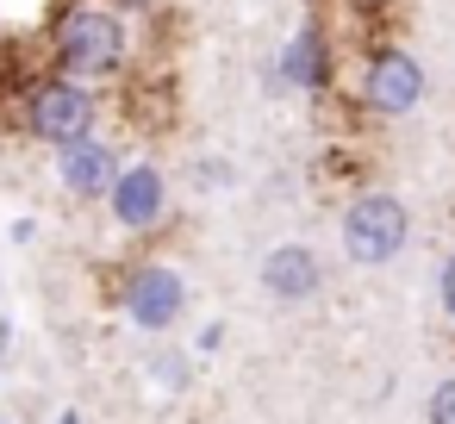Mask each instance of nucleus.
Wrapping results in <instances>:
<instances>
[{"instance_id": "3", "label": "nucleus", "mask_w": 455, "mask_h": 424, "mask_svg": "<svg viewBox=\"0 0 455 424\" xmlns=\"http://www.w3.org/2000/svg\"><path fill=\"white\" fill-rule=\"evenodd\" d=\"M424 100V63L405 44H368L355 69V107L374 119H405Z\"/></svg>"}, {"instance_id": "11", "label": "nucleus", "mask_w": 455, "mask_h": 424, "mask_svg": "<svg viewBox=\"0 0 455 424\" xmlns=\"http://www.w3.org/2000/svg\"><path fill=\"white\" fill-rule=\"evenodd\" d=\"M436 287H443V312H449V318H455V256H449V262H443V281H436Z\"/></svg>"}, {"instance_id": "13", "label": "nucleus", "mask_w": 455, "mask_h": 424, "mask_svg": "<svg viewBox=\"0 0 455 424\" xmlns=\"http://www.w3.org/2000/svg\"><path fill=\"white\" fill-rule=\"evenodd\" d=\"M355 7H362V13H374V7H387V0H355Z\"/></svg>"}, {"instance_id": "9", "label": "nucleus", "mask_w": 455, "mask_h": 424, "mask_svg": "<svg viewBox=\"0 0 455 424\" xmlns=\"http://www.w3.org/2000/svg\"><path fill=\"white\" fill-rule=\"evenodd\" d=\"M262 287H268L275 300H287V306L312 300V293L324 287L318 250H306V244H281V250H268V262H262Z\"/></svg>"}, {"instance_id": "4", "label": "nucleus", "mask_w": 455, "mask_h": 424, "mask_svg": "<svg viewBox=\"0 0 455 424\" xmlns=\"http://www.w3.org/2000/svg\"><path fill=\"white\" fill-rule=\"evenodd\" d=\"M405 237H411V212H405L399 194L368 188V194L349 200V212H343V256H349V262L380 268V262H393V256L405 250Z\"/></svg>"}, {"instance_id": "8", "label": "nucleus", "mask_w": 455, "mask_h": 424, "mask_svg": "<svg viewBox=\"0 0 455 424\" xmlns=\"http://www.w3.org/2000/svg\"><path fill=\"white\" fill-rule=\"evenodd\" d=\"M125 163H119V144H107V138H76V144H57V181L76 194V200H107V188H113V175H119Z\"/></svg>"}, {"instance_id": "2", "label": "nucleus", "mask_w": 455, "mask_h": 424, "mask_svg": "<svg viewBox=\"0 0 455 424\" xmlns=\"http://www.w3.org/2000/svg\"><path fill=\"white\" fill-rule=\"evenodd\" d=\"M20 125H26V138H38V144H76V138H88L94 125H100V94L88 88V82H69V76H38V82H26L20 88Z\"/></svg>"}, {"instance_id": "6", "label": "nucleus", "mask_w": 455, "mask_h": 424, "mask_svg": "<svg viewBox=\"0 0 455 424\" xmlns=\"http://www.w3.org/2000/svg\"><path fill=\"white\" fill-rule=\"evenodd\" d=\"M107 212L119 231H156L169 219V181L156 163H125L107 188Z\"/></svg>"}, {"instance_id": "5", "label": "nucleus", "mask_w": 455, "mask_h": 424, "mask_svg": "<svg viewBox=\"0 0 455 424\" xmlns=\"http://www.w3.org/2000/svg\"><path fill=\"white\" fill-rule=\"evenodd\" d=\"M119 306H125V318L138 331H169L181 318V306H188V281L169 262H138L119 281Z\"/></svg>"}, {"instance_id": "1", "label": "nucleus", "mask_w": 455, "mask_h": 424, "mask_svg": "<svg viewBox=\"0 0 455 424\" xmlns=\"http://www.w3.org/2000/svg\"><path fill=\"white\" fill-rule=\"evenodd\" d=\"M44 44H51V69L69 82H88V88L125 76V63H132V26L107 0H69L51 20Z\"/></svg>"}, {"instance_id": "14", "label": "nucleus", "mask_w": 455, "mask_h": 424, "mask_svg": "<svg viewBox=\"0 0 455 424\" xmlns=\"http://www.w3.org/2000/svg\"><path fill=\"white\" fill-rule=\"evenodd\" d=\"M57 424H82V418H76V412H63V418H57Z\"/></svg>"}, {"instance_id": "12", "label": "nucleus", "mask_w": 455, "mask_h": 424, "mask_svg": "<svg viewBox=\"0 0 455 424\" xmlns=\"http://www.w3.org/2000/svg\"><path fill=\"white\" fill-rule=\"evenodd\" d=\"M107 7H119V13H156L163 0H107Z\"/></svg>"}, {"instance_id": "10", "label": "nucleus", "mask_w": 455, "mask_h": 424, "mask_svg": "<svg viewBox=\"0 0 455 424\" xmlns=\"http://www.w3.org/2000/svg\"><path fill=\"white\" fill-rule=\"evenodd\" d=\"M430 424H455V374L430 393Z\"/></svg>"}, {"instance_id": "7", "label": "nucleus", "mask_w": 455, "mask_h": 424, "mask_svg": "<svg viewBox=\"0 0 455 424\" xmlns=\"http://www.w3.org/2000/svg\"><path fill=\"white\" fill-rule=\"evenodd\" d=\"M331 69H337V44H331L324 20L312 13L287 38V51L275 57V88H287V94H324L331 88Z\"/></svg>"}]
</instances>
